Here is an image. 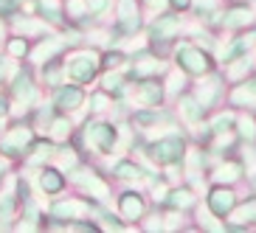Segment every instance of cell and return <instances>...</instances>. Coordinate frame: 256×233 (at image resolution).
I'll list each match as a JSON object with an SVG mask.
<instances>
[{
	"mask_svg": "<svg viewBox=\"0 0 256 233\" xmlns=\"http://www.w3.org/2000/svg\"><path fill=\"white\" fill-rule=\"evenodd\" d=\"M150 155L155 163L160 166H174L186 158V143L180 141L178 135H169V138H158V141L150 146Z\"/></svg>",
	"mask_w": 256,
	"mask_h": 233,
	"instance_id": "obj_3",
	"label": "cell"
},
{
	"mask_svg": "<svg viewBox=\"0 0 256 233\" xmlns=\"http://www.w3.org/2000/svg\"><path fill=\"white\" fill-rule=\"evenodd\" d=\"M166 203L172 205V208H188V205H194V194L188 191V188H174V191H169V200Z\"/></svg>",
	"mask_w": 256,
	"mask_h": 233,
	"instance_id": "obj_19",
	"label": "cell"
},
{
	"mask_svg": "<svg viewBox=\"0 0 256 233\" xmlns=\"http://www.w3.org/2000/svg\"><path fill=\"white\" fill-rule=\"evenodd\" d=\"M79 214H82V205L79 203H62V205H56L54 208V217L56 219H79Z\"/></svg>",
	"mask_w": 256,
	"mask_h": 233,
	"instance_id": "obj_21",
	"label": "cell"
},
{
	"mask_svg": "<svg viewBox=\"0 0 256 233\" xmlns=\"http://www.w3.org/2000/svg\"><path fill=\"white\" fill-rule=\"evenodd\" d=\"M34 143V135H31V127H12L8 129V135L0 141V152L6 155V158H23L28 146Z\"/></svg>",
	"mask_w": 256,
	"mask_h": 233,
	"instance_id": "obj_5",
	"label": "cell"
},
{
	"mask_svg": "<svg viewBox=\"0 0 256 233\" xmlns=\"http://www.w3.org/2000/svg\"><path fill=\"white\" fill-rule=\"evenodd\" d=\"M169 6L174 11H186V8H192V0H169Z\"/></svg>",
	"mask_w": 256,
	"mask_h": 233,
	"instance_id": "obj_32",
	"label": "cell"
},
{
	"mask_svg": "<svg viewBox=\"0 0 256 233\" xmlns=\"http://www.w3.org/2000/svg\"><path fill=\"white\" fill-rule=\"evenodd\" d=\"M60 48H62L60 42H40V45L34 48V62H42V59L51 62V56L60 51Z\"/></svg>",
	"mask_w": 256,
	"mask_h": 233,
	"instance_id": "obj_23",
	"label": "cell"
},
{
	"mask_svg": "<svg viewBox=\"0 0 256 233\" xmlns=\"http://www.w3.org/2000/svg\"><path fill=\"white\" fill-rule=\"evenodd\" d=\"M180 113H183L186 121H200L206 115V107L197 101V96L186 93V96H180Z\"/></svg>",
	"mask_w": 256,
	"mask_h": 233,
	"instance_id": "obj_15",
	"label": "cell"
},
{
	"mask_svg": "<svg viewBox=\"0 0 256 233\" xmlns=\"http://www.w3.org/2000/svg\"><path fill=\"white\" fill-rule=\"evenodd\" d=\"M146 3H150V6H166L169 0H146Z\"/></svg>",
	"mask_w": 256,
	"mask_h": 233,
	"instance_id": "obj_35",
	"label": "cell"
},
{
	"mask_svg": "<svg viewBox=\"0 0 256 233\" xmlns=\"http://www.w3.org/2000/svg\"><path fill=\"white\" fill-rule=\"evenodd\" d=\"M118 211H121V217L127 219V222H136V219H141L144 211H146V205H144V197H141V194H132V191L121 194V197H118Z\"/></svg>",
	"mask_w": 256,
	"mask_h": 233,
	"instance_id": "obj_9",
	"label": "cell"
},
{
	"mask_svg": "<svg viewBox=\"0 0 256 233\" xmlns=\"http://www.w3.org/2000/svg\"><path fill=\"white\" fill-rule=\"evenodd\" d=\"M136 98H138V104L155 110V107L160 104V98H164V87H160V82H155V79H144V82L138 84Z\"/></svg>",
	"mask_w": 256,
	"mask_h": 233,
	"instance_id": "obj_10",
	"label": "cell"
},
{
	"mask_svg": "<svg viewBox=\"0 0 256 233\" xmlns=\"http://www.w3.org/2000/svg\"><path fill=\"white\" fill-rule=\"evenodd\" d=\"M40 186H42L46 194H60L65 188V177H62L60 169H42L40 172Z\"/></svg>",
	"mask_w": 256,
	"mask_h": 233,
	"instance_id": "obj_14",
	"label": "cell"
},
{
	"mask_svg": "<svg viewBox=\"0 0 256 233\" xmlns=\"http://www.w3.org/2000/svg\"><path fill=\"white\" fill-rule=\"evenodd\" d=\"M6 68H8L6 56H0V82H3V76H6Z\"/></svg>",
	"mask_w": 256,
	"mask_h": 233,
	"instance_id": "obj_34",
	"label": "cell"
},
{
	"mask_svg": "<svg viewBox=\"0 0 256 233\" xmlns=\"http://www.w3.org/2000/svg\"><path fill=\"white\" fill-rule=\"evenodd\" d=\"M236 3H240V0H236Z\"/></svg>",
	"mask_w": 256,
	"mask_h": 233,
	"instance_id": "obj_38",
	"label": "cell"
},
{
	"mask_svg": "<svg viewBox=\"0 0 256 233\" xmlns=\"http://www.w3.org/2000/svg\"><path fill=\"white\" fill-rule=\"evenodd\" d=\"M48 127H51V135L56 138V141H62V138H70V124H68V118H54L51 124H48Z\"/></svg>",
	"mask_w": 256,
	"mask_h": 233,
	"instance_id": "obj_25",
	"label": "cell"
},
{
	"mask_svg": "<svg viewBox=\"0 0 256 233\" xmlns=\"http://www.w3.org/2000/svg\"><path fill=\"white\" fill-rule=\"evenodd\" d=\"M121 62H124V53L121 51H107L104 56H102V65H104V68H121Z\"/></svg>",
	"mask_w": 256,
	"mask_h": 233,
	"instance_id": "obj_27",
	"label": "cell"
},
{
	"mask_svg": "<svg viewBox=\"0 0 256 233\" xmlns=\"http://www.w3.org/2000/svg\"><path fill=\"white\" fill-rule=\"evenodd\" d=\"M248 84H250V90H254V93H256V76H254V79H250V82H248Z\"/></svg>",
	"mask_w": 256,
	"mask_h": 233,
	"instance_id": "obj_37",
	"label": "cell"
},
{
	"mask_svg": "<svg viewBox=\"0 0 256 233\" xmlns=\"http://www.w3.org/2000/svg\"><path fill=\"white\" fill-rule=\"evenodd\" d=\"M116 174H118L121 180H138V177H141V169H138L136 163H130V160H121L118 166H116Z\"/></svg>",
	"mask_w": 256,
	"mask_h": 233,
	"instance_id": "obj_22",
	"label": "cell"
},
{
	"mask_svg": "<svg viewBox=\"0 0 256 233\" xmlns=\"http://www.w3.org/2000/svg\"><path fill=\"white\" fill-rule=\"evenodd\" d=\"M12 96H14L17 101H23V104L34 101V82H31V73H28V70H20V73L14 76V84H12Z\"/></svg>",
	"mask_w": 256,
	"mask_h": 233,
	"instance_id": "obj_12",
	"label": "cell"
},
{
	"mask_svg": "<svg viewBox=\"0 0 256 233\" xmlns=\"http://www.w3.org/2000/svg\"><path fill=\"white\" fill-rule=\"evenodd\" d=\"M234 124H236V129H240V138H242V141H248V143L256 141V121H254V118H248V115H240Z\"/></svg>",
	"mask_w": 256,
	"mask_h": 233,
	"instance_id": "obj_20",
	"label": "cell"
},
{
	"mask_svg": "<svg viewBox=\"0 0 256 233\" xmlns=\"http://www.w3.org/2000/svg\"><path fill=\"white\" fill-rule=\"evenodd\" d=\"M84 138H88V143H90L98 155H107V152H113V146H116L118 129H116L113 124H107V121H90V124L84 127Z\"/></svg>",
	"mask_w": 256,
	"mask_h": 233,
	"instance_id": "obj_4",
	"label": "cell"
},
{
	"mask_svg": "<svg viewBox=\"0 0 256 233\" xmlns=\"http://www.w3.org/2000/svg\"><path fill=\"white\" fill-rule=\"evenodd\" d=\"M174 56H178V65H180L186 73H192V76H208L211 73V56L203 48L183 42V45H178Z\"/></svg>",
	"mask_w": 256,
	"mask_h": 233,
	"instance_id": "obj_2",
	"label": "cell"
},
{
	"mask_svg": "<svg viewBox=\"0 0 256 233\" xmlns=\"http://www.w3.org/2000/svg\"><path fill=\"white\" fill-rule=\"evenodd\" d=\"M3 172H6V163H3V160H0V180H3Z\"/></svg>",
	"mask_w": 256,
	"mask_h": 233,
	"instance_id": "obj_36",
	"label": "cell"
},
{
	"mask_svg": "<svg viewBox=\"0 0 256 233\" xmlns=\"http://www.w3.org/2000/svg\"><path fill=\"white\" fill-rule=\"evenodd\" d=\"M250 20H254V14H250L248 6H234L222 14V25L226 28H248Z\"/></svg>",
	"mask_w": 256,
	"mask_h": 233,
	"instance_id": "obj_13",
	"label": "cell"
},
{
	"mask_svg": "<svg viewBox=\"0 0 256 233\" xmlns=\"http://www.w3.org/2000/svg\"><path fill=\"white\" fill-rule=\"evenodd\" d=\"M217 93H220V79L217 76H208L206 82H200V90H197V101L208 110L211 104H214V98H217Z\"/></svg>",
	"mask_w": 256,
	"mask_h": 233,
	"instance_id": "obj_16",
	"label": "cell"
},
{
	"mask_svg": "<svg viewBox=\"0 0 256 233\" xmlns=\"http://www.w3.org/2000/svg\"><path fill=\"white\" fill-rule=\"evenodd\" d=\"M234 113H226V115H217L214 118V124H211V132L214 135H222V132H231V127H234Z\"/></svg>",
	"mask_w": 256,
	"mask_h": 233,
	"instance_id": "obj_24",
	"label": "cell"
},
{
	"mask_svg": "<svg viewBox=\"0 0 256 233\" xmlns=\"http://www.w3.org/2000/svg\"><path fill=\"white\" fill-rule=\"evenodd\" d=\"M84 104V93L79 84H68L62 82L60 87H56V96H54V107L60 110V113H74V110H79V107Z\"/></svg>",
	"mask_w": 256,
	"mask_h": 233,
	"instance_id": "obj_7",
	"label": "cell"
},
{
	"mask_svg": "<svg viewBox=\"0 0 256 233\" xmlns=\"http://www.w3.org/2000/svg\"><path fill=\"white\" fill-rule=\"evenodd\" d=\"M107 107H110V96H107L104 90H102V93H93V96H90V110L102 113V110H107Z\"/></svg>",
	"mask_w": 256,
	"mask_h": 233,
	"instance_id": "obj_26",
	"label": "cell"
},
{
	"mask_svg": "<svg viewBox=\"0 0 256 233\" xmlns=\"http://www.w3.org/2000/svg\"><path fill=\"white\" fill-rule=\"evenodd\" d=\"M110 0H84V6H88V14H102L107 8Z\"/></svg>",
	"mask_w": 256,
	"mask_h": 233,
	"instance_id": "obj_31",
	"label": "cell"
},
{
	"mask_svg": "<svg viewBox=\"0 0 256 233\" xmlns=\"http://www.w3.org/2000/svg\"><path fill=\"white\" fill-rule=\"evenodd\" d=\"M6 115H8V98L0 96V118H6Z\"/></svg>",
	"mask_w": 256,
	"mask_h": 233,
	"instance_id": "obj_33",
	"label": "cell"
},
{
	"mask_svg": "<svg viewBox=\"0 0 256 233\" xmlns=\"http://www.w3.org/2000/svg\"><path fill=\"white\" fill-rule=\"evenodd\" d=\"M17 14V0H0V17H14Z\"/></svg>",
	"mask_w": 256,
	"mask_h": 233,
	"instance_id": "obj_30",
	"label": "cell"
},
{
	"mask_svg": "<svg viewBox=\"0 0 256 233\" xmlns=\"http://www.w3.org/2000/svg\"><path fill=\"white\" fill-rule=\"evenodd\" d=\"M228 217H231V222H236V225H250V222H256V200H248L245 205L234 208Z\"/></svg>",
	"mask_w": 256,
	"mask_h": 233,
	"instance_id": "obj_18",
	"label": "cell"
},
{
	"mask_svg": "<svg viewBox=\"0 0 256 233\" xmlns=\"http://www.w3.org/2000/svg\"><path fill=\"white\" fill-rule=\"evenodd\" d=\"M206 203H208V211L217 219H226L228 214L236 208V194H234L231 186H220L217 183V186L208 191V200H206Z\"/></svg>",
	"mask_w": 256,
	"mask_h": 233,
	"instance_id": "obj_6",
	"label": "cell"
},
{
	"mask_svg": "<svg viewBox=\"0 0 256 233\" xmlns=\"http://www.w3.org/2000/svg\"><path fill=\"white\" fill-rule=\"evenodd\" d=\"M8 53H12V56H26V53H28V42H26V39H12V42H8Z\"/></svg>",
	"mask_w": 256,
	"mask_h": 233,
	"instance_id": "obj_29",
	"label": "cell"
},
{
	"mask_svg": "<svg viewBox=\"0 0 256 233\" xmlns=\"http://www.w3.org/2000/svg\"><path fill=\"white\" fill-rule=\"evenodd\" d=\"M242 177V166L236 163V160H228V163H222L217 169V174H214V180L220 183V186H231V183H236Z\"/></svg>",
	"mask_w": 256,
	"mask_h": 233,
	"instance_id": "obj_17",
	"label": "cell"
},
{
	"mask_svg": "<svg viewBox=\"0 0 256 233\" xmlns=\"http://www.w3.org/2000/svg\"><path fill=\"white\" fill-rule=\"evenodd\" d=\"M62 68H65V76H68L70 82L88 84V82L96 79L98 68H102V56H96V53H90V51H76L62 62Z\"/></svg>",
	"mask_w": 256,
	"mask_h": 233,
	"instance_id": "obj_1",
	"label": "cell"
},
{
	"mask_svg": "<svg viewBox=\"0 0 256 233\" xmlns=\"http://www.w3.org/2000/svg\"><path fill=\"white\" fill-rule=\"evenodd\" d=\"M104 93H113V90H121V76L118 73H107L104 76V84H102Z\"/></svg>",
	"mask_w": 256,
	"mask_h": 233,
	"instance_id": "obj_28",
	"label": "cell"
},
{
	"mask_svg": "<svg viewBox=\"0 0 256 233\" xmlns=\"http://www.w3.org/2000/svg\"><path fill=\"white\" fill-rule=\"evenodd\" d=\"M256 45V31H248V34H240V37L231 42L228 51H222V62L231 65L234 59H240V56H248V51Z\"/></svg>",
	"mask_w": 256,
	"mask_h": 233,
	"instance_id": "obj_11",
	"label": "cell"
},
{
	"mask_svg": "<svg viewBox=\"0 0 256 233\" xmlns=\"http://www.w3.org/2000/svg\"><path fill=\"white\" fill-rule=\"evenodd\" d=\"M178 31H180V17L164 14V17H158L155 25L150 28V37H152V42H169V39L178 37Z\"/></svg>",
	"mask_w": 256,
	"mask_h": 233,
	"instance_id": "obj_8",
	"label": "cell"
}]
</instances>
